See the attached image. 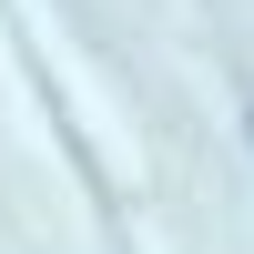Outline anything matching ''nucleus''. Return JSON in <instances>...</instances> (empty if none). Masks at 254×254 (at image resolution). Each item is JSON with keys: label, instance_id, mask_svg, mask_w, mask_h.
<instances>
[{"label": "nucleus", "instance_id": "nucleus-1", "mask_svg": "<svg viewBox=\"0 0 254 254\" xmlns=\"http://www.w3.org/2000/svg\"><path fill=\"white\" fill-rule=\"evenodd\" d=\"M244 132H254V112H244Z\"/></svg>", "mask_w": 254, "mask_h": 254}]
</instances>
